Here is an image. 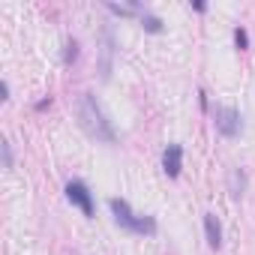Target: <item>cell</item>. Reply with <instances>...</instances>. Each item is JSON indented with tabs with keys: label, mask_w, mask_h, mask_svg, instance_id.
Listing matches in <instances>:
<instances>
[{
	"label": "cell",
	"mask_w": 255,
	"mask_h": 255,
	"mask_svg": "<svg viewBox=\"0 0 255 255\" xmlns=\"http://www.w3.org/2000/svg\"><path fill=\"white\" fill-rule=\"evenodd\" d=\"M234 42H237L240 51L249 48V33H246V27H234Z\"/></svg>",
	"instance_id": "11"
},
{
	"label": "cell",
	"mask_w": 255,
	"mask_h": 255,
	"mask_svg": "<svg viewBox=\"0 0 255 255\" xmlns=\"http://www.w3.org/2000/svg\"><path fill=\"white\" fill-rule=\"evenodd\" d=\"M108 204H111V213H114V219H117L120 228L132 231V234H153V231H156L153 216H138V213H132V207L126 204L123 198H111Z\"/></svg>",
	"instance_id": "2"
},
{
	"label": "cell",
	"mask_w": 255,
	"mask_h": 255,
	"mask_svg": "<svg viewBox=\"0 0 255 255\" xmlns=\"http://www.w3.org/2000/svg\"><path fill=\"white\" fill-rule=\"evenodd\" d=\"M66 198L84 213V216H93L96 210H93V198H90V189L81 183V180H69L66 183Z\"/></svg>",
	"instance_id": "4"
},
{
	"label": "cell",
	"mask_w": 255,
	"mask_h": 255,
	"mask_svg": "<svg viewBox=\"0 0 255 255\" xmlns=\"http://www.w3.org/2000/svg\"><path fill=\"white\" fill-rule=\"evenodd\" d=\"M141 27H144L147 33H162V21H159L156 15H150L147 9L141 12Z\"/></svg>",
	"instance_id": "9"
},
{
	"label": "cell",
	"mask_w": 255,
	"mask_h": 255,
	"mask_svg": "<svg viewBox=\"0 0 255 255\" xmlns=\"http://www.w3.org/2000/svg\"><path fill=\"white\" fill-rule=\"evenodd\" d=\"M162 168L168 177H180V168H183V147L180 144H168L165 153H162Z\"/></svg>",
	"instance_id": "5"
},
{
	"label": "cell",
	"mask_w": 255,
	"mask_h": 255,
	"mask_svg": "<svg viewBox=\"0 0 255 255\" xmlns=\"http://www.w3.org/2000/svg\"><path fill=\"white\" fill-rule=\"evenodd\" d=\"M111 51H114V42H111V33H105V48H102V78L111 75Z\"/></svg>",
	"instance_id": "8"
},
{
	"label": "cell",
	"mask_w": 255,
	"mask_h": 255,
	"mask_svg": "<svg viewBox=\"0 0 255 255\" xmlns=\"http://www.w3.org/2000/svg\"><path fill=\"white\" fill-rule=\"evenodd\" d=\"M78 120H81V126H84V132L90 135V138H96V141H105V144H114V126H111V120L105 117V111H102V105L96 102V96L93 93H81V99H78Z\"/></svg>",
	"instance_id": "1"
},
{
	"label": "cell",
	"mask_w": 255,
	"mask_h": 255,
	"mask_svg": "<svg viewBox=\"0 0 255 255\" xmlns=\"http://www.w3.org/2000/svg\"><path fill=\"white\" fill-rule=\"evenodd\" d=\"M243 192H246V171L243 168H231V174H228V195L237 201V198H243Z\"/></svg>",
	"instance_id": "7"
},
{
	"label": "cell",
	"mask_w": 255,
	"mask_h": 255,
	"mask_svg": "<svg viewBox=\"0 0 255 255\" xmlns=\"http://www.w3.org/2000/svg\"><path fill=\"white\" fill-rule=\"evenodd\" d=\"M0 147H3V168H12V144H9V141H3Z\"/></svg>",
	"instance_id": "12"
},
{
	"label": "cell",
	"mask_w": 255,
	"mask_h": 255,
	"mask_svg": "<svg viewBox=\"0 0 255 255\" xmlns=\"http://www.w3.org/2000/svg\"><path fill=\"white\" fill-rule=\"evenodd\" d=\"M204 234H207V246L210 249L222 246V225H219L216 213H204Z\"/></svg>",
	"instance_id": "6"
},
{
	"label": "cell",
	"mask_w": 255,
	"mask_h": 255,
	"mask_svg": "<svg viewBox=\"0 0 255 255\" xmlns=\"http://www.w3.org/2000/svg\"><path fill=\"white\" fill-rule=\"evenodd\" d=\"M216 129H219V135H225V138H234L237 132H240V111L237 108H228V105H222V108H216Z\"/></svg>",
	"instance_id": "3"
},
{
	"label": "cell",
	"mask_w": 255,
	"mask_h": 255,
	"mask_svg": "<svg viewBox=\"0 0 255 255\" xmlns=\"http://www.w3.org/2000/svg\"><path fill=\"white\" fill-rule=\"evenodd\" d=\"M75 57H78V42L69 36V39H66V45H63V63H66V66H72V63H75Z\"/></svg>",
	"instance_id": "10"
}]
</instances>
